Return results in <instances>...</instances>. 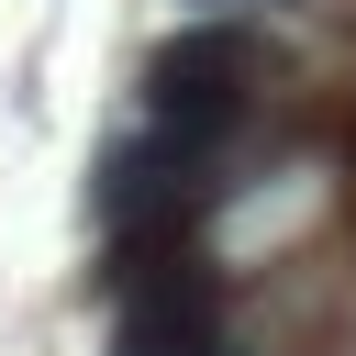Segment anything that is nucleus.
I'll use <instances>...</instances> for the list:
<instances>
[{
  "instance_id": "1",
  "label": "nucleus",
  "mask_w": 356,
  "mask_h": 356,
  "mask_svg": "<svg viewBox=\"0 0 356 356\" xmlns=\"http://www.w3.org/2000/svg\"><path fill=\"white\" fill-rule=\"evenodd\" d=\"M111 356H234V278L211 267V245L111 289Z\"/></svg>"
},
{
  "instance_id": "2",
  "label": "nucleus",
  "mask_w": 356,
  "mask_h": 356,
  "mask_svg": "<svg viewBox=\"0 0 356 356\" xmlns=\"http://www.w3.org/2000/svg\"><path fill=\"white\" fill-rule=\"evenodd\" d=\"M145 78H200V89H256V100H278V89H289V44H278L267 22H245V11H189V22L145 56Z\"/></svg>"
},
{
  "instance_id": "3",
  "label": "nucleus",
  "mask_w": 356,
  "mask_h": 356,
  "mask_svg": "<svg viewBox=\"0 0 356 356\" xmlns=\"http://www.w3.org/2000/svg\"><path fill=\"white\" fill-rule=\"evenodd\" d=\"M189 11H234V0H189Z\"/></svg>"
}]
</instances>
